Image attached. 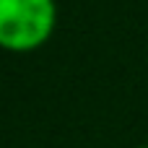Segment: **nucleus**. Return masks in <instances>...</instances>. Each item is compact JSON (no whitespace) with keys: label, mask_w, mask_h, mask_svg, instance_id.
<instances>
[{"label":"nucleus","mask_w":148,"mask_h":148,"mask_svg":"<svg viewBox=\"0 0 148 148\" xmlns=\"http://www.w3.org/2000/svg\"><path fill=\"white\" fill-rule=\"evenodd\" d=\"M140 148H148V146H140Z\"/></svg>","instance_id":"2"},{"label":"nucleus","mask_w":148,"mask_h":148,"mask_svg":"<svg viewBox=\"0 0 148 148\" xmlns=\"http://www.w3.org/2000/svg\"><path fill=\"white\" fill-rule=\"evenodd\" d=\"M57 23L55 0H0V47L29 52L42 47Z\"/></svg>","instance_id":"1"}]
</instances>
